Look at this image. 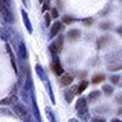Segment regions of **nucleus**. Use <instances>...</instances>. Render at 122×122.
Listing matches in <instances>:
<instances>
[{"label": "nucleus", "mask_w": 122, "mask_h": 122, "mask_svg": "<svg viewBox=\"0 0 122 122\" xmlns=\"http://www.w3.org/2000/svg\"><path fill=\"white\" fill-rule=\"evenodd\" d=\"M0 14H1V16H3V19H4L5 22H8V23L14 22L12 11H11V8H10V5L7 1L0 0Z\"/></svg>", "instance_id": "obj_1"}, {"label": "nucleus", "mask_w": 122, "mask_h": 122, "mask_svg": "<svg viewBox=\"0 0 122 122\" xmlns=\"http://www.w3.org/2000/svg\"><path fill=\"white\" fill-rule=\"evenodd\" d=\"M14 111H15V113H16L19 117H25V115L27 114L26 107H25L22 103H18V102L15 103V105H14Z\"/></svg>", "instance_id": "obj_2"}, {"label": "nucleus", "mask_w": 122, "mask_h": 122, "mask_svg": "<svg viewBox=\"0 0 122 122\" xmlns=\"http://www.w3.org/2000/svg\"><path fill=\"white\" fill-rule=\"evenodd\" d=\"M73 81V76L71 73H65L61 76V86H69Z\"/></svg>", "instance_id": "obj_3"}, {"label": "nucleus", "mask_w": 122, "mask_h": 122, "mask_svg": "<svg viewBox=\"0 0 122 122\" xmlns=\"http://www.w3.org/2000/svg\"><path fill=\"white\" fill-rule=\"evenodd\" d=\"M61 29H62V25H61L60 22H56L52 26V29H50V37H52V38L53 37H56V35L61 31Z\"/></svg>", "instance_id": "obj_4"}, {"label": "nucleus", "mask_w": 122, "mask_h": 122, "mask_svg": "<svg viewBox=\"0 0 122 122\" xmlns=\"http://www.w3.org/2000/svg\"><path fill=\"white\" fill-rule=\"evenodd\" d=\"M12 103H16V98H15L14 95H11V96H8V98H5V99L0 100V105H3V106L12 105Z\"/></svg>", "instance_id": "obj_5"}, {"label": "nucleus", "mask_w": 122, "mask_h": 122, "mask_svg": "<svg viewBox=\"0 0 122 122\" xmlns=\"http://www.w3.org/2000/svg\"><path fill=\"white\" fill-rule=\"evenodd\" d=\"M52 69H53V72H54V73L56 75H58V76H60V75H62L64 73V69H62V66L60 65V64H58V62H53L52 64Z\"/></svg>", "instance_id": "obj_6"}, {"label": "nucleus", "mask_w": 122, "mask_h": 122, "mask_svg": "<svg viewBox=\"0 0 122 122\" xmlns=\"http://www.w3.org/2000/svg\"><path fill=\"white\" fill-rule=\"evenodd\" d=\"M52 49H54V50H57V52H61V49H62V38H61V37L52 45Z\"/></svg>", "instance_id": "obj_7"}, {"label": "nucleus", "mask_w": 122, "mask_h": 122, "mask_svg": "<svg viewBox=\"0 0 122 122\" xmlns=\"http://www.w3.org/2000/svg\"><path fill=\"white\" fill-rule=\"evenodd\" d=\"M68 37L71 39H77L80 37V31L79 30H69L68 31Z\"/></svg>", "instance_id": "obj_8"}, {"label": "nucleus", "mask_w": 122, "mask_h": 122, "mask_svg": "<svg viewBox=\"0 0 122 122\" xmlns=\"http://www.w3.org/2000/svg\"><path fill=\"white\" fill-rule=\"evenodd\" d=\"M7 52H8L10 58H11V64H12V66H14V69H15V72H16V64H15V57H14L12 52H11V48H10L8 45H7Z\"/></svg>", "instance_id": "obj_9"}, {"label": "nucleus", "mask_w": 122, "mask_h": 122, "mask_svg": "<svg viewBox=\"0 0 122 122\" xmlns=\"http://www.w3.org/2000/svg\"><path fill=\"white\" fill-rule=\"evenodd\" d=\"M75 94H76L75 90H68V91H65V100H66V102H71V100L73 99Z\"/></svg>", "instance_id": "obj_10"}, {"label": "nucleus", "mask_w": 122, "mask_h": 122, "mask_svg": "<svg viewBox=\"0 0 122 122\" xmlns=\"http://www.w3.org/2000/svg\"><path fill=\"white\" fill-rule=\"evenodd\" d=\"M87 86H88V83L87 81H81V83L79 84V87L76 88V94H81V92L87 88Z\"/></svg>", "instance_id": "obj_11"}, {"label": "nucleus", "mask_w": 122, "mask_h": 122, "mask_svg": "<svg viewBox=\"0 0 122 122\" xmlns=\"http://www.w3.org/2000/svg\"><path fill=\"white\" fill-rule=\"evenodd\" d=\"M86 99L84 98H80V99L77 100V105H76V109L80 110V109H86Z\"/></svg>", "instance_id": "obj_12"}, {"label": "nucleus", "mask_w": 122, "mask_h": 122, "mask_svg": "<svg viewBox=\"0 0 122 122\" xmlns=\"http://www.w3.org/2000/svg\"><path fill=\"white\" fill-rule=\"evenodd\" d=\"M103 80H105V76H103V75H96V76L92 77V83L98 84V83H100V81H103Z\"/></svg>", "instance_id": "obj_13"}, {"label": "nucleus", "mask_w": 122, "mask_h": 122, "mask_svg": "<svg viewBox=\"0 0 122 122\" xmlns=\"http://www.w3.org/2000/svg\"><path fill=\"white\" fill-rule=\"evenodd\" d=\"M99 95H100L99 91H94V92H91V94H90V96H88V98H90L91 100H94V99H98V98H99Z\"/></svg>", "instance_id": "obj_14"}, {"label": "nucleus", "mask_w": 122, "mask_h": 122, "mask_svg": "<svg viewBox=\"0 0 122 122\" xmlns=\"http://www.w3.org/2000/svg\"><path fill=\"white\" fill-rule=\"evenodd\" d=\"M73 22V19L69 16H64V23H68V25H71V23Z\"/></svg>", "instance_id": "obj_15"}, {"label": "nucleus", "mask_w": 122, "mask_h": 122, "mask_svg": "<svg viewBox=\"0 0 122 122\" xmlns=\"http://www.w3.org/2000/svg\"><path fill=\"white\" fill-rule=\"evenodd\" d=\"M103 90H105L107 94H111V92H113V88L110 87V86H105V87H103Z\"/></svg>", "instance_id": "obj_16"}, {"label": "nucleus", "mask_w": 122, "mask_h": 122, "mask_svg": "<svg viewBox=\"0 0 122 122\" xmlns=\"http://www.w3.org/2000/svg\"><path fill=\"white\" fill-rule=\"evenodd\" d=\"M52 16H53V18H57V16H58V12H57V10H52Z\"/></svg>", "instance_id": "obj_17"}, {"label": "nucleus", "mask_w": 122, "mask_h": 122, "mask_svg": "<svg viewBox=\"0 0 122 122\" xmlns=\"http://www.w3.org/2000/svg\"><path fill=\"white\" fill-rule=\"evenodd\" d=\"M91 122H105V119H100V118H95V119H92Z\"/></svg>", "instance_id": "obj_18"}, {"label": "nucleus", "mask_w": 122, "mask_h": 122, "mask_svg": "<svg viewBox=\"0 0 122 122\" xmlns=\"http://www.w3.org/2000/svg\"><path fill=\"white\" fill-rule=\"evenodd\" d=\"M45 16H46V22H50V15H49V14H46V15H45Z\"/></svg>", "instance_id": "obj_19"}, {"label": "nucleus", "mask_w": 122, "mask_h": 122, "mask_svg": "<svg viewBox=\"0 0 122 122\" xmlns=\"http://www.w3.org/2000/svg\"><path fill=\"white\" fill-rule=\"evenodd\" d=\"M118 79H119V77H118V76H113V77H111V80H113L114 83H115V81H117Z\"/></svg>", "instance_id": "obj_20"}, {"label": "nucleus", "mask_w": 122, "mask_h": 122, "mask_svg": "<svg viewBox=\"0 0 122 122\" xmlns=\"http://www.w3.org/2000/svg\"><path fill=\"white\" fill-rule=\"evenodd\" d=\"M111 122H122V121H119V119H113Z\"/></svg>", "instance_id": "obj_21"}, {"label": "nucleus", "mask_w": 122, "mask_h": 122, "mask_svg": "<svg viewBox=\"0 0 122 122\" xmlns=\"http://www.w3.org/2000/svg\"><path fill=\"white\" fill-rule=\"evenodd\" d=\"M41 1H49V0H41Z\"/></svg>", "instance_id": "obj_22"}, {"label": "nucleus", "mask_w": 122, "mask_h": 122, "mask_svg": "<svg viewBox=\"0 0 122 122\" xmlns=\"http://www.w3.org/2000/svg\"><path fill=\"white\" fill-rule=\"evenodd\" d=\"M3 1H7V3H8V0H3Z\"/></svg>", "instance_id": "obj_23"}]
</instances>
